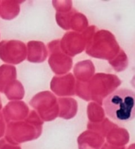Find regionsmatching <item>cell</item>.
Masks as SVG:
<instances>
[{
  "label": "cell",
  "mask_w": 135,
  "mask_h": 149,
  "mask_svg": "<svg viewBox=\"0 0 135 149\" xmlns=\"http://www.w3.org/2000/svg\"><path fill=\"white\" fill-rule=\"evenodd\" d=\"M104 109L109 117L119 122H127L135 118V92L120 89L108 96Z\"/></svg>",
  "instance_id": "obj_1"
}]
</instances>
